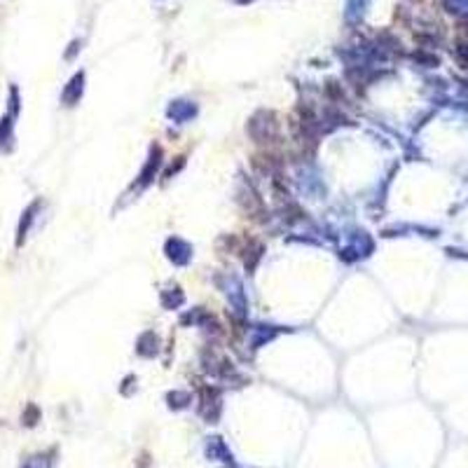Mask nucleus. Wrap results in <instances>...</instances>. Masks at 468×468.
I'll return each instance as SVG.
<instances>
[{
    "label": "nucleus",
    "instance_id": "4",
    "mask_svg": "<svg viewBox=\"0 0 468 468\" xmlns=\"http://www.w3.org/2000/svg\"><path fill=\"white\" fill-rule=\"evenodd\" d=\"M239 3H251V0H239Z\"/></svg>",
    "mask_w": 468,
    "mask_h": 468
},
{
    "label": "nucleus",
    "instance_id": "1",
    "mask_svg": "<svg viewBox=\"0 0 468 468\" xmlns=\"http://www.w3.org/2000/svg\"><path fill=\"white\" fill-rule=\"evenodd\" d=\"M368 8V0H349L347 3V17L349 19H359Z\"/></svg>",
    "mask_w": 468,
    "mask_h": 468
},
{
    "label": "nucleus",
    "instance_id": "3",
    "mask_svg": "<svg viewBox=\"0 0 468 468\" xmlns=\"http://www.w3.org/2000/svg\"><path fill=\"white\" fill-rule=\"evenodd\" d=\"M24 468H45V466L40 464V457H36V459H31L29 464H24Z\"/></svg>",
    "mask_w": 468,
    "mask_h": 468
},
{
    "label": "nucleus",
    "instance_id": "2",
    "mask_svg": "<svg viewBox=\"0 0 468 468\" xmlns=\"http://www.w3.org/2000/svg\"><path fill=\"white\" fill-rule=\"evenodd\" d=\"M445 8L454 12V15H464L468 17V0H443Z\"/></svg>",
    "mask_w": 468,
    "mask_h": 468
}]
</instances>
